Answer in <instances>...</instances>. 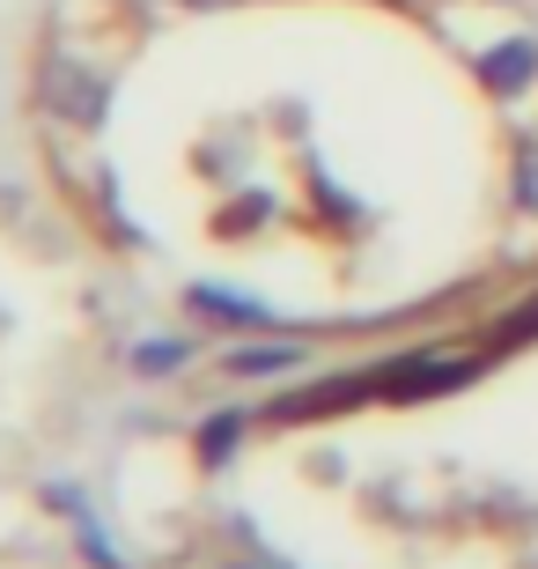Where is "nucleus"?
Returning <instances> with one entry per match:
<instances>
[{"label": "nucleus", "instance_id": "1", "mask_svg": "<svg viewBox=\"0 0 538 569\" xmlns=\"http://www.w3.org/2000/svg\"><path fill=\"white\" fill-rule=\"evenodd\" d=\"M44 104L60 111V119H74V127H97L111 97H104V82H97V74H82V67L52 60V67H44Z\"/></svg>", "mask_w": 538, "mask_h": 569}, {"label": "nucleus", "instance_id": "2", "mask_svg": "<svg viewBox=\"0 0 538 569\" xmlns=\"http://www.w3.org/2000/svg\"><path fill=\"white\" fill-rule=\"evenodd\" d=\"M473 378V362H414V370H398V378H384V392H398V400H428V392H450V385Z\"/></svg>", "mask_w": 538, "mask_h": 569}, {"label": "nucleus", "instance_id": "3", "mask_svg": "<svg viewBox=\"0 0 538 569\" xmlns=\"http://www.w3.org/2000/svg\"><path fill=\"white\" fill-rule=\"evenodd\" d=\"M531 67H538V44L531 38H509L501 52H487L479 74H487V89H524V82H531Z\"/></svg>", "mask_w": 538, "mask_h": 569}, {"label": "nucleus", "instance_id": "4", "mask_svg": "<svg viewBox=\"0 0 538 569\" xmlns=\"http://www.w3.org/2000/svg\"><path fill=\"white\" fill-rule=\"evenodd\" d=\"M295 348H236L229 356V370H244V378H273V370H295Z\"/></svg>", "mask_w": 538, "mask_h": 569}, {"label": "nucleus", "instance_id": "5", "mask_svg": "<svg viewBox=\"0 0 538 569\" xmlns=\"http://www.w3.org/2000/svg\"><path fill=\"white\" fill-rule=\"evenodd\" d=\"M347 400H362V385H317V392L281 400V415H325V407H347Z\"/></svg>", "mask_w": 538, "mask_h": 569}, {"label": "nucleus", "instance_id": "6", "mask_svg": "<svg viewBox=\"0 0 538 569\" xmlns=\"http://www.w3.org/2000/svg\"><path fill=\"white\" fill-rule=\"evenodd\" d=\"M236 429H244L236 415H214V422H207V437H200V451H207V459H222L229 443H236Z\"/></svg>", "mask_w": 538, "mask_h": 569}, {"label": "nucleus", "instance_id": "7", "mask_svg": "<svg viewBox=\"0 0 538 569\" xmlns=\"http://www.w3.org/2000/svg\"><path fill=\"white\" fill-rule=\"evenodd\" d=\"M517 186H524V200L538 208V156H524V170H517Z\"/></svg>", "mask_w": 538, "mask_h": 569}, {"label": "nucleus", "instance_id": "8", "mask_svg": "<svg viewBox=\"0 0 538 569\" xmlns=\"http://www.w3.org/2000/svg\"><path fill=\"white\" fill-rule=\"evenodd\" d=\"M200 8H207V0H200Z\"/></svg>", "mask_w": 538, "mask_h": 569}]
</instances>
